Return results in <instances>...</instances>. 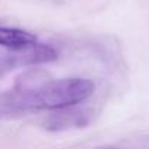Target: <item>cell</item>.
<instances>
[{
    "label": "cell",
    "instance_id": "obj_2",
    "mask_svg": "<svg viewBox=\"0 0 149 149\" xmlns=\"http://www.w3.org/2000/svg\"><path fill=\"white\" fill-rule=\"evenodd\" d=\"M37 42L35 35L24 29L16 28H3L0 26V45H5L13 50H19Z\"/></svg>",
    "mask_w": 149,
    "mask_h": 149
},
{
    "label": "cell",
    "instance_id": "obj_3",
    "mask_svg": "<svg viewBox=\"0 0 149 149\" xmlns=\"http://www.w3.org/2000/svg\"><path fill=\"white\" fill-rule=\"evenodd\" d=\"M19 50L24 51L22 60L26 63H45V61H53L57 58V53L51 47L37 44V42H34L28 47L19 48Z\"/></svg>",
    "mask_w": 149,
    "mask_h": 149
},
{
    "label": "cell",
    "instance_id": "obj_1",
    "mask_svg": "<svg viewBox=\"0 0 149 149\" xmlns=\"http://www.w3.org/2000/svg\"><path fill=\"white\" fill-rule=\"evenodd\" d=\"M95 91V85L89 79L72 78L56 81L37 89L28 97V104L41 110H56L79 104L88 100Z\"/></svg>",
    "mask_w": 149,
    "mask_h": 149
}]
</instances>
